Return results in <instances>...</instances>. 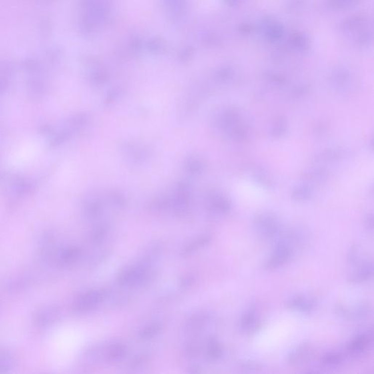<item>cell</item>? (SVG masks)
I'll list each match as a JSON object with an SVG mask.
<instances>
[{
  "instance_id": "1",
  "label": "cell",
  "mask_w": 374,
  "mask_h": 374,
  "mask_svg": "<svg viewBox=\"0 0 374 374\" xmlns=\"http://www.w3.org/2000/svg\"><path fill=\"white\" fill-rule=\"evenodd\" d=\"M254 227L259 236L267 240H277L282 232L279 220L270 213L257 214L254 219Z\"/></svg>"
},
{
  "instance_id": "2",
  "label": "cell",
  "mask_w": 374,
  "mask_h": 374,
  "mask_svg": "<svg viewBox=\"0 0 374 374\" xmlns=\"http://www.w3.org/2000/svg\"><path fill=\"white\" fill-rule=\"evenodd\" d=\"M149 273V268L146 263L132 265L119 273L118 283L123 287L141 285L148 279Z\"/></svg>"
},
{
  "instance_id": "3",
  "label": "cell",
  "mask_w": 374,
  "mask_h": 374,
  "mask_svg": "<svg viewBox=\"0 0 374 374\" xmlns=\"http://www.w3.org/2000/svg\"><path fill=\"white\" fill-rule=\"evenodd\" d=\"M107 292L104 290L85 292L75 299L72 309L75 313H84L93 310L104 301Z\"/></svg>"
},
{
  "instance_id": "4",
  "label": "cell",
  "mask_w": 374,
  "mask_h": 374,
  "mask_svg": "<svg viewBox=\"0 0 374 374\" xmlns=\"http://www.w3.org/2000/svg\"><path fill=\"white\" fill-rule=\"evenodd\" d=\"M292 255V249L287 243L277 242L274 251L270 258L265 262L264 268L265 270H274L282 266L290 260Z\"/></svg>"
},
{
  "instance_id": "5",
  "label": "cell",
  "mask_w": 374,
  "mask_h": 374,
  "mask_svg": "<svg viewBox=\"0 0 374 374\" xmlns=\"http://www.w3.org/2000/svg\"><path fill=\"white\" fill-rule=\"evenodd\" d=\"M59 310L54 306H45L37 311L34 316V322L39 328H47L57 321Z\"/></svg>"
},
{
  "instance_id": "6",
  "label": "cell",
  "mask_w": 374,
  "mask_h": 374,
  "mask_svg": "<svg viewBox=\"0 0 374 374\" xmlns=\"http://www.w3.org/2000/svg\"><path fill=\"white\" fill-rule=\"evenodd\" d=\"M261 327V320L254 307H251L242 315L240 320V328L246 334H253Z\"/></svg>"
},
{
  "instance_id": "7",
  "label": "cell",
  "mask_w": 374,
  "mask_h": 374,
  "mask_svg": "<svg viewBox=\"0 0 374 374\" xmlns=\"http://www.w3.org/2000/svg\"><path fill=\"white\" fill-rule=\"evenodd\" d=\"M315 301L304 295H295L286 302L287 309L295 312L309 314L315 309Z\"/></svg>"
},
{
  "instance_id": "8",
  "label": "cell",
  "mask_w": 374,
  "mask_h": 374,
  "mask_svg": "<svg viewBox=\"0 0 374 374\" xmlns=\"http://www.w3.org/2000/svg\"><path fill=\"white\" fill-rule=\"evenodd\" d=\"M373 338V332L372 330L358 335L347 344V351L353 355H360L364 353L372 345Z\"/></svg>"
},
{
  "instance_id": "9",
  "label": "cell",
  "mask_w": 374,
  "mask_h": 374,
  "mask_svg": "<svg viewBox=\"0 0 374 374\" xmlns=\"http://www.w3.org/2000/svg\"><path fill=\"white\" fill-rule=\"evenodd\" d=\"M374 265L372 262H364L358 265L356 270L349 275L347 281L350 284H362L372 279Z\"/></svg>"
},
{
  "instance_id": "10",
  "label": "cell",
  "mask_w": 374,
  "mask_h": 374,
  "mask_svg": "<svg viewBox=\"0 0 374 374\" xmlns=\"http://www.w3.org/2000/svg\"><path fill=\"white\" fill-rule=\"evenodd\" d=\"M313 353L314 350L312 346L307 344H301L290 352L287 358V362L291 366L301 365L310 359Z\"/></svg>"
},
{
  "instance_id": "11",
  "label": "cell",
  "mask_w": 374,
  "mask_h": 374,
  "mask_svg": "<svg viewBox=\"0 0 374 374\" xmlns=\"http://www.w3.org/2000/svg\"><path fill=\"white\" fill-rule=\"evenodd\" d=\"M81 255V249L77 246L64 248L58 254V264L63 267L70 266L79 260Z\"/></svg>"
},
{
  "instance_id": "12",
  "label": "cell",
  "mask_w": 374,
  "mask_h": 374,
  "mask_svg": "<svg viewBox=\"0 0 374 374\" xmlns=\"http://www.w3.org/2000/svg\"><path fill=\"white\" fill-rule=\"evenodd\" d=\"M209 316L207 313L201 312L191 315L185 322V328L187 332L197 333L201 331L208 321Z\"/></svg>"
},
{
  "instance_id": "13",
  "label": "cell",
  "mask_w": 374,
  "mask_h": 374,
  "mask_svg": "<svg viewBox=\"0 0 374 374\" xmlns=\"http://www.w3.org/2000/svg\"><path fill=\"white\" fill-rule=\"evenodd\" d=\"M367 18L363 14L352 15L341 23V29L344 31H355L364 28Z\"/></svg>"
},
{
  "instance_id": "14",
  "label": "cell",
  "mask_w": 374,
  "mask_h": 374,
  "mask_svg": "<svg viewBox=\"0 0 374 374\" xmlns=\"http://www.w3.org/2000/svg\"><path fill=\"white\" fill-rule=\"evenodd\" d=\"M39 150V146L35 144H27L18 150L12 157V161L19 165L31 160Z\"/></svg>"
},
{
  "instance_id": "15",
  "label": "cell",
  "mask_w": 374,
  "mask_h": 374,
  "mask_svg": "<svg viewBox=\"0 0 374 374\" xmlns=\"http://www.w3.org/2000/svg\"><path fill=\"white\" fill-rule=\"evenodd\" d=\"M314 194V188L312 185L304 183L297 185L292 190V199L297 202H303L309 200L312 198Z\"/></svg>"
},
{
  "instance_id": "16",
  "label": "cell",
  "mask_w": 374,
  "mask_h": 374,
  "mask_svg": "<svg viewBox=\"0 0 374 374\" xmlns=\"http://www.w3.org/2000/svg\"><path fill=\"white\" fill-rule=\"evenodd\" d=\"M127 353V347L125 344L115 343L108 347L107 350V359L111 362L116 363L122 361Z\"/></svg>"
},
{
  "instance_id": "17",
  "label": "cell",
  "mask_w": 374,
  "mask_h": 374,
  "mask_svg": "<svg viewBox=\"0 0 374 374\" xmlns=\"http://www.w3.org/2000/svg\"><path fill=\"white\" fill-rule=\"evenodd\" d=\"M306 183L312 185L324 183L328 179V172L324 168H317L309 170L303 176Z\"/></svg>"
},
{
  "instance_id": "18",
  "label": "cell",
  "mask_w": 374,
  "mask_h": 374,
  "mask_svg": "<svg viewBox=\"0 0 374 374\" xmlns=\"http://www.w3.org/2000/svg\"><path fill=\"white\" fill-rule=\"evenodd\" d=\"M210 209L217 214H226L231 210L230 202L221 195H215L210 202Z\"/></svg>"
},
{
  "instance_id": "19",
  "label": "cell",
  "mask_w": 374,
  "mask_h": 374,
  "mask_svg": "<svg viewBox=\"0 0 374 374\" xmlns=\"http://www.w3.org/2000/svg\"><path fill=\"white\" fill-rule=\"evenodd\" d=\"M224 350L217 339L210 338L207 343L206 355L208 359L212 361H217L223 356Z\"/></svg>"
},
{
  "instance_id": "20",
  "label": "cell",
  "mask_w": 374,
  "mask_h": 374,
  "mask_svg": "<svg viewBox=\"0 0 374 374\" xmlns=\"http://www.w3.org/2000/svg\"><path fill=\"white\" fill-rule=\"evenodd\" d=\"M14 358L5 347L0 346V374L8 373L13 368Z\"/></svg>"
},
{
  "instance_id": "21",
  "label": "cell",
  "mask_w": 374,
  "mask_h": 374,
  "mask_svg": "<svg viewBox=\"0 0 374 374\" xmlns=\"http://www.w3.org/2000/svg\"><path fill=\"white\" fill-rule=\"evenodd\" d=\"M211 240L209 235H203V236L199 237L197 239L193 240L191 243L187 244L182 251V255L189 256L192 254L193 253L197 251V250L201 249V248L204 247L205 245L208 244L209 242Z\"/></svg>"
},
{
  "instance_id": "22",
  "label": "cell",
  "mask_w": 374,
  "mask_h": 374,
  "mask_svg": "<svg viewBox=\"0 0 374 374\" xmlns=\"http://www.w3.org/2000/svg\"><path fill=\"white\" fill-rule=\"evenodd\" d=\"M163 329V324L153 322L143 328L139 332V338L142 340H150L158 336Z\"/></svg>"
},
{
  "instance_id": "23",
  "label": "cell",
  "mask_w": 374,
  "mask_h": 374,
  "mask_svg": "<svg viewBox=\"0 0 374 374\" xmlns=\"http://www.w3.org/2000/svg\"><path fill=\"white\" fill-rule=\"evenodd\" d=\"M287 127L288 124L286 118L279 116L273 122L270 127V136L273 138H281L287 133Z\"/></svg>"
},
{
  "instance_id": "24",
  "label": "cell",
  "mask_w": 374,
  "mask_h": 374,
  "mask_svg": "<svg viewBox=\"0 0 374 374\" xmlns=\"http://www.w3.org/2000/svg\"><path fill=\"white\" fill-rule=\"evenodd\" d=\"M371 309L369 305L366 303H361L354 308L353 311L347 309L346 317L347 318H351L355 320H362L367 318L370 314Z\"/></svg>"
},
{
  "instance_id": "25",
  "label": "cell",
  "mask_w": 374,
  "mask_h": 374,
  "mask_svg": "<svg viewBox=\"0 0 374 374\" xmlns=\"http://www.w3.org/2000/svg\"><path fill=\"white\" fill-rule=\"evenodd\" d=\"M349 78H350V74L348 71L345 69L339 68L333 71L330 81L335 88L339 89V88L343 87L344 85L348 82Z\"/></svg>"
},
{
  "instance_id": "26",
  "label": "cell",
  "mask_w": 374,
  "mask_h": 374,
  "mask_svg": "<svg viewBox=\"0 0 374 374\" xmlns=\"http://www.w3.org/2000/svg\"><path fill=\"white\" fill-rule=\"evenodd\" d=\"M284 34L282 26L279 23L272 22L265 29V36L270 41L276 42L280 40Z\"/></svg>"
},
{
  "instance_id": "27",
  "label": "cell",
  "mask_w": 374,
  "mask_h": 374,
  "mask_svg": "<svg viewBox=\"0 0 374 374\" xmlns=\"http://www.w3.org/2000/svg\"><path fill=\"white\" fill-rule=\"evenodd\" d=\"M343 355L337 352L325 354L321 358V364L325 367L335 368L343 362Z\"/></svg>"
},
{
  "instance_id": "28",
  "label": "cell",
  "mask_w": 374,
  "mask_h": 374,
  "mask_svg": "<svg viewBox=\"0 0 374 374\" xmlns=\"http://www.w3.org/2000/svg\"><path fill=\"white\" fill-rule=\"evenodd\" d=\"M292 46L299 51H306L309 48V40L304 34H293L290 39Z\"/></svg>"
},
{
  "instance_id": "29",
  "label": "cell",
  "mask_w": 374,
  "mask_h": 374,
  "mask_svg": "<svg viewBox=\"0 0 374 374\" xmlns=\"http://www.w3.org/2000/svg\"><path fill=\"white\" fill-rule=\"evenodd\" d=\"M254 180L259 185L267 188V189H273L274 187V182L273 179L266 173L263 171H258L254 174Z\"/></svg>"
},
{
  "instance_id": "30",
  "label": "cell",
  "mask_w": 374,
  "mask_h": 374,
  "mask_svg": "<svg viewBox=\"0 0 374 374\" xmlns=\"http://www.w3.org/2000/svg\"><path fill=\"white\" fill-rule=\"evenodd\" d=\"M362 251L359 246H353L350 249L347 256L349 264L351 266H358L362 263Z\"/></svg>"
},
{
  "instance_id": "31",
  "label": "cell",
  "mask_w": 374,
  "mask_h": 374,
  "mask_svg": "<svg viewBox=\"0 0 374 374\" xmlns=\"http://www.w3.org/2000/svg\"><path fill=\"white\" fill-rule=\"evenodd\" d=\"M361 0H327L328 5L333 9L348 8L355 4H358Z\"/></svg>"
},
{
  "instance_id": "32",
  "label": "cell",
  "mask_w": 374,
  "mask_h": 374,
  "mask_svg": "<svg viewBox=\"0 0 374 374\" xmlns=\"http://www.w3.org/2000/svg\"><path fill=\"white\" fill-rule=\"evenodd\" d=\"M343 156V152L339 149H328L325 152H322L321 155H319L320 160L324 161L331 162L333 160H337Z\"/></svg>"
},
{
  "instance_id": "33",
  "label": "cell",
  "mask_w": 374,
  "mask_h": 374,
  "mask_svg": "<svg viewBox=\"0 0 374 374\" xmlns=\"http://www.w3.org/2000/svg\"><path fill=\"white\" fill-rule=\"evenodd\" d=\"M108 229L105 227H97L91 234L90 240L93 243H100L106 238Z\"/></svg>"
},
{
  "instance_id": "34",
  "label": "cell",
  "mask_w": 374,
  "mask_h": 374,
  "mask_svg": "<svg viewBox=\"0 0 374 374\" xmlns=\"http://www.w3.org/2000/svg\"><path fill=\"white\" fill-rule=\"evenodd\" d=\"M309 91V86H306V85H301V86H298L294 88L292 92V95L295 98H299V97L306 95Z\"/></svg>"
},
{
  "instance_id": "35",
  "label": "cell",
  "mask_w": 374,
  "mask_h": 374,
  "mask_svg": "<svg viewBox=\"0 0 374 374\" xmlns=\"http://www.w3.org/2000/svg\"><path fill=\"white\" fill-rule=\"evenodd\" d=\"M199 344L197 342H191L187 346L186 348L187 355L189 358H194V357L197 356L198 353L199 352Z\"/></svg>"
},
{
  "instance_id": "36",
  "label": "cell",
  "mask_w": 374,
  "mask_h": 374,
  "mask_svg": "<svg viewBox=\"0 0 374 374\" xmlns=\"http://www.w3.org/2000/svg\"><path fill=\"white\" fill-rule=\"evenodd\" d=\"M266 79L270 82L273 83V84L282 85L285 82V80L281 75H276V74H268L266 75Z\"/></svg>"
},
{
  "instance_id": "37",
  "label": "cell",
  "mask_w": 374,
  "mask_h": 374,
  "mask_svg": "<svg viewBox=\"0 0 374 374\" xmlns=\"http://www.w3.org/2000/svg\"><path fill=\"white\" fill-rule=\"evenodd\" d=\"M365 227L368 230H373L374 217L373 214H369L365 221Z\"/></svg>"
},
{
  "instance_id": "38",
  "label": "cell",
  "mask_w": 374,
  "mask_h": 374,
  "mask_svg": "<svg viewBox=\"0 0 374 374\" xmlns=\"http://www.w3.org/2000/svg\"><path fill=\"white\" fill-rule=\"evenodd\" d=\"M243 369H245V370H257L258 369V366L254 364H248L243 365Z\"/></svg>"
},
{
  "instance_id": "39",
  "label": "cell",
  "mask_w": 374,
  "mask_h": 374,
  "mask_svg": "<svg viewBox=\"0 0 374 374\" xmlns=\"http://www.w3.org/2000/svg\"><path fill=\"white\" fill-rule=\"evenodd\" d=\"M193 281H194V278H193L192 276H187V277H186V279H184V286L191 285V283L193 282Z\"/></svg>"
},
{
  "instance_id": "40",
  "label": "cell",
  "mask_w": 374,
  "mask_h": 374,
  "mask_svg": "<svg viewBox=\"0 0 374 374\" xmlns=\"http://www.w3.org/2000/svg\"><path fill=\"white\" fill-rule=\"evenodd\" d=\"M226 1H227V4H229V5L233 6L236 5L239 0H226Z\"/></svg>"
}]
</instances>
